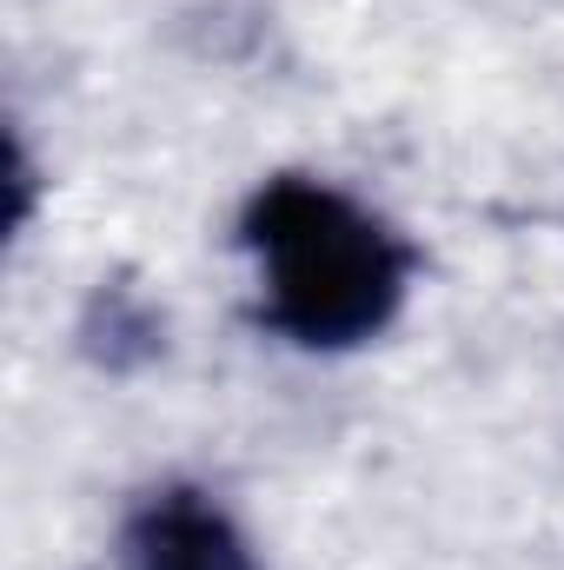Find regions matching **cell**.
<instances>
[{
    "mask_svg": "<svg viewBox=\"0 0 564 570\" xmlns=\"http://www.w3.org/2000/svg\"><path fill=\"white\" fill-rule=\"evenodd\" d=\"M240 239L260 266V318L305 352L379 338L412 285V246L332 179H266L240 213Z\"/></svg>",
    "mask_w": 564,
    "mask_h": 570,
    "instance_id": "1",
    "label": "cell"
},
{
    "mask_svg": "<svg viewBox=\"0 0 564 570\" xmlns=\"http://www.w3.org/2000/svg\"><path fill=\"white\" fill-rule=\"evenodd\" d=\"M120 570H253V551L226 504L193 484H166L134 504L120 531Z\"/></svg>",
    "mask_w": 564,
    "mask_h": 570,
    "instance_id": "2",
    "label": "cell"
}]
</instances>
